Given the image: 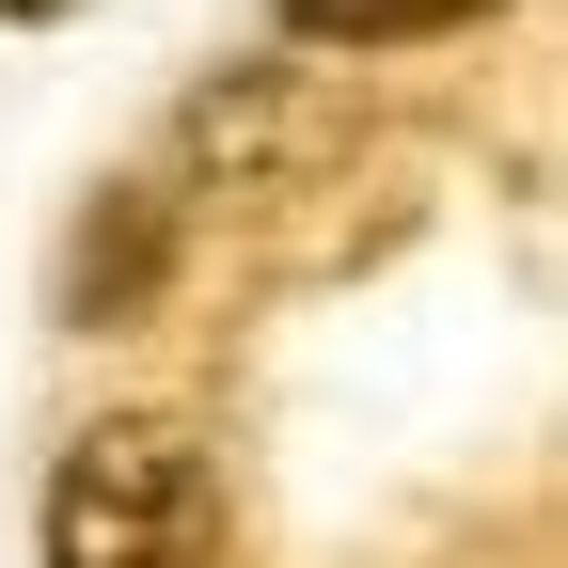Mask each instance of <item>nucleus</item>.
Returning <instances> with one entry per match:
<instances>
[{
  "label": "nucleus",
  "instance_id": "4",
  "mask_svg": "<svg viewBox=\"0 0 568 568\" xmlns=\"http://www.w3.org/2000/svg\"><path fill=\"white\" fill-rule=\"evenodd\" d=\"M506 0H284L301 48H443V32H489Z\"/></svg>",
  "mask_w": 568,
  "mask_h": 568
},
{
  "label": "nucleus",
  "instance_id": "3",
  "mask_svg": "<svg viewBox=\"0 0 568 568\" xmlns=\"http://www.w3.org/2000/svg\"><path fill=\"white\" fill-rule=\"evenodd\" d=\"M159 268H174V190H159V174H126V190H95V205H80L48 316H63V332H111V316L159 301Z\"/></svg>",
  "mask_w": 568,
  "mask_h": 568
},
{
  "label": "nucleus",
  "instance_id": "1",
  "mask_svg": "<svg viewBox=\"0 0 568 568\" xmlns=\"http://www.w3.org/2000/svg\"><path fill=\"white\" fill-rule=\"evenodd\" d=\"M48 568H222V458L190 410H95L48 474Z\"/></svg>",
  "mask_w": 568,
  "mask_h": 568
},
{
  "label": "nucleus",
  "instance_id": "2",
  "mask_svg": "<svg viewBox=\"0 0 568 568\" xmlns=\"http://www.w3.org/2000/svg\"><path fill=\"white\" fill-rule=\"evenodd\" d=\"M174 159H190V190L268 205V190H301V174L347 159V95L301 80V63H237V80H205V95L174 111Z\"/></svg>",
  "mask_w": 568,
  "mask_h": 568
},
{
  "label": "nucleus",
  "instance_id": "5",
  "mask_svg": "<svg viewBox=\"0 0 568 568\" xmlns=\"http://www.w3.org/2000/svg\"><path fill=\"white\" fill-rule=\"evenodd\" d=\"M0 17H63V0H0Z\"/></svg>",
  "mask_w": 568,
  "mask_h": 568
}]
</instances>
